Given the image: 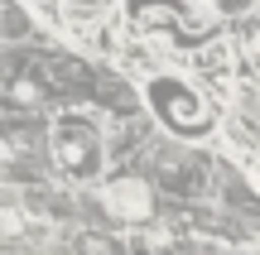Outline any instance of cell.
<instances>
[{
    "instance_id": "cell-1",
    "label": "cell",
    "mask_w": 260,
    "mask_h": 255,
    "mask_svg": "<svg viewBox=\"0 0 260 255\" xmlns=\"http://www.w3.org/2000/svg\"><path fill=\"white\" fill-rule=\"evenodd\" d=\"M48 150H53V164L68 183L87 188L106 173V140H102V125L92 121L87 111H63L48 130Z\"/></svg>"
},
{
    "instance_id": "cell-2",
    "label": "cell",
    "mask_w": 260,
    "mask_h": 255,
    "mask_svg": "<svg viewBox=\"0 0 260 255\" xmlns=\"http://www.w3.org/2000/svg\"><path fill=\"white\" fill-rule=\"evenodd\" d=\"M145 96H149V111H154L169 130H178V135H207L217 125L212 101H207L193 82H183V77L154 72L149 87H145Z\"/></svg>"
},
{
    "instance_id": "cell-3",
    "label": "cell",
    "mask_w": 260,
    "mask_h": 255,
    "mask_svg": "<svg viewBox=\"0 0 260 255\" xmlns=\"http://www.w3.org/2000/svg\"><path fill=\"white\" fill-rule=\"evenodd\" d=\"M102 207L116 222H149L154 217V193L145 178H111L102 188Z\"/></svg>"
},
{
    "instance_id": "cell-4",
    "label": "cell",
    "mask_w": 260,
    "mask_h": 255,
    "mask_svg": "<svg viewBox=\"0 0 260 255\" xmlns=\"http://www.w3.org/2000/svg\"><path fill=\"white\" fill-rule=\"evenodd\" d=\"M236 44L232 39H212V44H203V48H193V67L207 77V82L217 87V96H226L232 92V63H236Z\"/></svg>"
},
{
    "instance_id": "cell-5",
    "label": "cell",
    "mask_w": 260,
    "mask_h": 255,
    "mask_svg": "<svg viewBox=\"0 0 260 255\" xmlns=\"http://www.w3.org/2000/svg\"><path fill=\"white\" fill-rule=\"evenodd\" d=\"M236 53H241V63L251 67V72H260V19L251 15V24L241 29V39H236Z\"/></svg>"
},
{
    "instance_id": "cell-6",
    "label": "cell",
    "mask_w": 260,
    "mask_h": 255,
    "mask_svg": "<svg viewBox=\"0 0 260 255\" xmlns=\"http://www.w3.org/2000/svg\"><path fill=\"white\" fill-rule=\"evenodd\" d=\"M77 255H125V250L111 236H102V231H82L77 236Z\"/></svg>"
},
{
    "instance_id": "cell-7",
    "label": "cell",
    "mask_w": 260,
    "mask_h": 255,
    "mask_svg": "<svg viewBox=\"0 0 260 255\" xmlns=\"http://www.w3.org/2000/svg\"><path fill=\"white\" fill-rule=\"evenodd\" d=\"M10 101H15V106H39L44 92H39L34 82H10Z\"/></svg>"
},
{
    "instance_id": "cell-8",
    "label": "cell",
    "mask_w": 260,
    "mask_h": 255,
    "mask_svg": "<svg viewBox=\"0 0 260 255\" xmlns=\"http://www.w3.org/2000/svg\"><path fill=\"white\" fill-rule=\"evenodd\" d=\"M212 15H251L255 10V0H203Z\"/></svg>"
},
{
    "instance_id": "cell-9",
    "label": "cell",
    "mask_w": 260,
    "mask_h": 255,
    "mask_svg": "<svg viewBox=\"0 0 260 255\" xmlns=\"http://www.w3.org/2000/svg\"><path fill=\"white\" fill-rule=\"evenodd\" d=\"M15 150H19V144H15V140H5V135H0V169H5V164H15Z\"/></svg>"
},
{
    "instance_id": "cell-10",
    "label": "cell",
    "mask_w": 260,
    "mask_h": 255,
    "mask_svg": "<svg viewBox=\"0 0 260 255\" xmlns=\"http://www.w3.org/2000/svg\"><path fill=\"white\" fill-rule=\"evenodd\" d=\"M251 178H255V188H260V159H251Z\"/></svg>"
}]
</instances>
